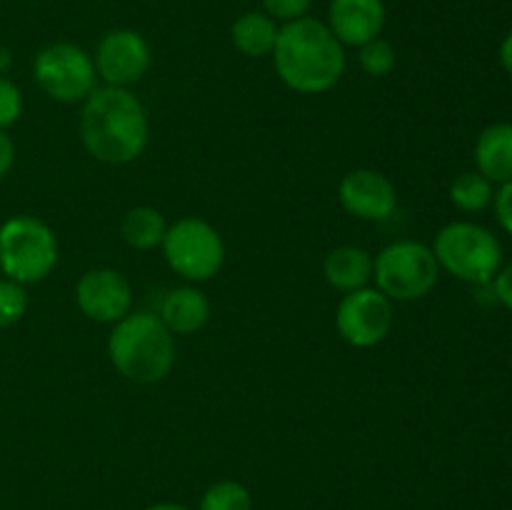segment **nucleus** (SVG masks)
I'll list each match as a JSON object with an SVG mask.
<instances>
[{
	"label": "nucleus",
	"instance_id": "1",
	"mask_svg": "<svg viewBox=\"0 0 512 510\" xmlns=\"http://www.w3.org/2000/svg\"><path fill=\"white\" fill-rule=\"evenodd\" d=\"M78 130L85 150L95 160L125 165L143 155L150 123L143 103L128 88L103 85L83 100Z\"/></svg>",
	"mask_w": 512,
	"mask_h": 510
},
{
	"label": "nucleus",
	"instance_id": "2",
	"mask_svg": "<svg viewBox=\"0 0 512 510\" xmlns=\"http://www.w3.org/2000/svg\"><path fill=\"white\" fill-rule=\"evenodd\" d=\"M270 55L278 78L295 93H325L345 73V45L323 20L310 15L280 25Z\"/></svg>",
	"mask_w": 512,
	"mask_h": 510
},
{
	"label": "nucleus",
	"instance_id": "3",
	"mask_svg": "<svg viewBox=\"0 0 512 510\" xmlns=\"http://www.w3.org/2000/svg\"><path fill=\"white\" fill-rule=\"evenodd\" d=\"M108 358L125 380L155 385L170 375L175 365V338L155 313H128L113 325L108 338Z\"/></svg>",
	"mask_w": 512,
	"mask_h": 510
},
{
	"label": "nucleus",
	"instance_id": "4",
	"mask_svg": "<svg viewBox=\"0 0 512 510\" xmlns=\"http://www.w3.org/2000/svg\"><path fill=\"white\" fill-rule=\"evenodd\" d=\"M58 265V240L35 215H13L0 225V270L20 285L40 283Z\"/></svg>",
	"mask_w": 512,
	"mask_h": 510
},
{
	"label": "nucleus",
	"instance_id": "5",
	"mask_svg": "<svg viewBox=\"0 0 512 510\" xmlns=\"http://www.w3.org/2000/svg\"><path fill=\"white\" fill-rule=\"evenodd\" d=\"M433 253L440 268L475 285L490 283L503 263L498 238L483 225L465 220H455L438 230Z\"/></svg>",
	"mask_w": 512,
	"mask_h": 510
},
{
	"label": "nucleus",
	"instance_id": "6",
	"mask_svg": "<svg viewBox=\"0 0 512 510\" xmlns=\"http://www.w3.org/2000/svg\"><path fill=\"white\" fill-rule=\"evenodd\" d=\"M440 265L433 248L418 240H395L373 260L375 288L390 300H420L435 288Z\"/></svg>",
	"mask_w": 512,
	"mask_h": 510
},
{
	"label": "nucleus",
	"instance_id": "7",
	"mask_svg": "<svg viewBox=\"0 0 512 510\" xmlns=\"http://www.w3.org/2000/svg\"><path fill=\"white\" fill-rule=\"evenodd\" d=\"M163 253L170 268L185 280L203 283L220 273L225 263V243L218 230L203 218H180L168 225Z\"/></svg>",
	"mask_w": 512,
	"mask_h": 510
},
{
	"label": "nucleus",
	"instance_id": "8",
	"mask_svg": "<svg viewBox=\"0 0 512 510\" xmlns=\"http://www.w3.org/2000/svg\"><path fill=\"white\" fill-rule=\"evenodd\" d=\"M38 88L58 103H78L95 90L93 55L75 43H50L33 60Z\"/></svg>",
	"mask_w": 512,
	"mask_h": 510
},
{
	"label": "nucleus",
	"instance_id": "9",
	"mask_svg": "<svg viewBox=\"0 0 512 510\" xmlns=\"http://www.w3.org/2000/svg\"><path fill=\"white\" fill-rule=\"evenodd\" d=\"M393 300L385 298L378 288H360L345 293L335 310V328L340 338L353 348H373L383 343L393 330Z\"/></svg>",
	"mask_w": 512,
	"mask_h": 510
},
{
	"label": "nucleus",
	"instance_id": "10",
	"mask_svg": "<svg viewBox=\"0 0 512 510\" xmlns=\"http://www.w3.org/2000/svg\"><path fill=\"white\" fill-rule=\"evenodd\" d=\"M150 43L130 28L110 30L100 38L98 48H95V73L105 85H115V88H128V85L138 83L150 68Z\"/></svg>",
	"mask_w": 512,
	"mask_h": 510
},
{
	"label": "nucleus",
	"instance_id": "11",
	"mask_svg": "<svg viewBox=\"0 0 512 510\" xmlns=\"http://www.w3.org/2000/svg\"><path fill=\"white\" fill-rule=\"evenodd\" d=\"M75 303L85 318L95 323H118L130 313L133 290L128 278L113 268H93L80 275L75 285Z\"/></svg>",
	"mask_w": 512,
	"mask_h": 510
},
{
	"label": "nucleus",
	"instance_id": "12",
	"mask_svg": "<svg viewBox=\"0 0 512 510\" xmlns=\"http://www.w3.org/2000/svg\"><path fill=\"white\" fill-rule=\"evenodd\" d=\"M338 198L345 213L360 220H385L398 208V188L385 173L375 168H358L343 175Z\"/></svg>",
	"mask_w": 512,
	"mask_h": 510
},
{
	"label": "nucleus",
	"instance_id": "13",
	"mask_svg": "<svg viewBox=\"0 0 512 510\" xmlns=\"http://www.w3.org/2000/svg\"><path fill=\"white\" fill-rule=\"evenodd\" d=\"M385 18H388L385 0H330L325 25L343 45L360 48L380 38Z\"/></svg>",
	"mask_w": 512,
	"mask_h": 510
},
{
	"label": "nucleus",
	"instance_id": "14",
	"mask_svg": "<svg viewBox=\"0 0 512 510\" xmlns=\"http://www.w3.org/2000/svg\"><path fill=\"white\" fill-rule=\"evenodd\" d=\"M158 318L163 320L170 333L190 335L198 333L210 318V300L200 288L185 285V288L170 290L160 303Z\"/></svg>",
	"mask_w": 512,
	"mask_h": 510
},
{
	"label": "nucleus",
	"instance_id": "15",
	"mask_svg": "<svg viewBox=\"0 0 512 510\" xmlns=\"http://www.w3.org/2000/svg\"><path fill=\"white\" fill-rule=\"evenodd\" d=\"M475 165L490 183L512 180V123H493L478 135Z\"/></svg>",
	"mask_w": 512,
	"mask_h": 510
},
{
	"label": "nucleus",
	"instance_id": "16",
	"mask_svg": "<svg viewBox=\"0 0 512 510\" xmlns=\"http://www.w3.org/2000/svg\"><path fill=\"white\" fill-rule=\"evenodd\" d=\"M323 273L330 288L353 293V290L365 288L373 278V255L355 245H340L328 253Z\"/></svg>",
	"mask_w": 512,
	"mask_h": 510
},
{
	"label": "nucleus",
	"instance_id": "17",
	"mask_svg": "<svg viewBox=\"0 0 512 510\" xmlns=\"http://www.w3.org/2000/svg\"><path fill=\"white\" fill-rule=\"evenodd\" d=\"M278 30V20L270 18L265 10H248L235 18L233 28H230V40L245 58H265L273 53Z\"/></svg>",
	"mask_w": 512,
	"mask_h": 510
},
{
	"label": "nucleus",
	"instance_id": "18",
	"mask_svg": "<svg viewBox=\"0 0 512 510\" xmlns=\"http://www.w3.org/2000/svg\"><path fill=\"white\" fill-rule=\"evenodd\" d=\"M165 230H168V223H165L163 213L150 205L130 208L120 220V235L135 250H153L163 245Z\"/></svg>",
	"mask_w": 512,
	"mask_h": 510
},
{
	"label": "nucleus",
	"instance_id": "19",
	"mask_svg": "<svg viewBox=\"0 0 512 510\" xmlns=\"http://www.w3.org/2000/svg\"><path fill=\"white\" fill-rule=\"evenodd\" d=\"M493 198V183L485 175H480L478 170L460 173L450 183V200H453L455 208L465 210V213H478V210L488 208Z\"/></svg>",
	"mask_w": 512,
	"mask_h": 510
},
{
	"label": "nucleus",
	"instance_id": "20",
	"mask_svg": "<svg viewBox=\"0 0 512 510\" xmlns=\"http://www.w3.org/2000/svg\"><path fill=\"white\" fill-rule=\"evenodd\" d=\"M200 510H253V498L245 485L235 480H220L205 490Z\"/></svg>",
	"mask_w": 512,
	"mask_h": 510
},
{
	"label": "nucleus",
	"instance_id": "21",
	"mask_svg": "<svg viewBox=\"0 0 512 510\" xmlns=\"http://www.w3.org/2000/svg\"><path fill=\"white\" fill-rule=\"evenodd\" d=\"M358 50H360L358 53L360 68H363L368 75H373V78H383V75H388L390 70L395 68V60H398L393 43L385 38L370 40V43L360 45Z\"/></svg>",
	"mask_w": 512,
	"mask_h": 510
},
{
	"label": "nucleus",
	"instance_id": "22",
	"mask_svg": "<svg viewBox=\"0 0 512 510\" xmlns=\"http://www.w3.org/2000/svg\"><path fill=\"white\" fill-rule=\"evenodd\" d=\"M28 310V293L25 285L10 278H0V330L18 323Z\"/></svg>",
	"mask_w": 512,
	"mask_h": 510
},
{
	"label": "nucleus",
	"instance_id": "23",
	"mask_svg": "<svg viewBox=\"0 0 512 510\" xmlns=\"http://www.w3.org/2000/svg\"><path fill=\"white\" fill-rule=\"evenodd\" d=\"M20 113H23V95H20V88L10 78L0 75V130L18 123Z\"/></svg>",
	"mask_w": 512,
	"mask_h": 510
},
{
	"label": "nucleus",
	"instance_id": "24",
	"mask_svg": "<svg viewBox=\"0 0 512 510\" xmlns=\"http://www.w3.org/2000/svg\"><path fill=\"white\" fill-rule=\"evenodd\" d=\"M313 3L315 0H263V8L270 18L290 23V20L305 18Z\"/></svg>",
	"mask_w": 512,
	"mask_h": 510
},
{
	"label": "nucleus",
	"instance_id": "25",
	"mask_svg": "<svg viewBox=\"0 0 512 510\" xmlns=\"http://www.w3.org/2000/svg\"><path fill=\"white\" fill-rule=\"evenodd\" d=\"M495 215H498V223L503 225L505 233L512 235V180L503 183V188L495 193Z\"/></svg>",
	"mask_w": 512,
	"mask_h": 510
},
{
	"label": "nucleus",
	"instance_id": "26",
	"mask_svg": "<svg viewBox=\"0 0 512 510\" xmlns=\"http://www.w3.org/2000/svg\"><path fill=\"white\" fill-rule=\"evenodd\" d=\"M493 293L505 308L512 310V265H505V268H500L498 273H495Z\"/></svg>",
	"mask_w": 512,
	"mask_h": 510
},
{
	"label": "nucleus",
	"instance_id": "27",
	"mask_svg": "<svg viewBox=\"0 0 512 510\" xmlns=\"http://www.w3.org/2000/svg\"><path fill=\"white\" fill-rule=\"evenodd\" d=\"M15 163V145L10 140V135H5V130H0V180L10 173Z\"/></svg>",
	"mask_w": 512,
	"mask_h": 510
},
{
	"label": "nucleus",
	"instance_id": "28",
	"mask_svg": "<svg viewBox=\"0 0 512 510\" xmlns=\"http://www.w3.org/2000/svg\"><path fill=\"white\" fill-rule=\"evenodd\" d=\"M500 63H503V68L512 75V30L505 35L503 45H500Z\"/></svg>",
	"mask_w": 512,
	"mask_h": 510
},
{
	"label": "nucleus",
	"instance_id": "29",
	"mask_svg": "<svg viewBox=\"0 0 512 510\" xmlns=\"http://www.w3.org/2000/svg\"><path fill=\"white\" fill-rule=\"evenodd\" d=\"M10 65H13V53L5 45H0V75L8 73Z\"/></svg>",
	"mask_w": 512,
	"mask_h": 510
},
{
	"label": "nucleus",
	"instance_id": "30",
	"mask_svg": "<svg viewBox=\"0 0 512 510\" xmlns=\"http://www.w3.org/2000/svg\"><path fill=\"white\" fill-rule=\"evenodd\" d=\"M148 510H188L183 508V505H175V503H160V505H153V508Z\"/></svg>",
	"mask_w": 512,
	"mask_h": 510
}]
</instances>
